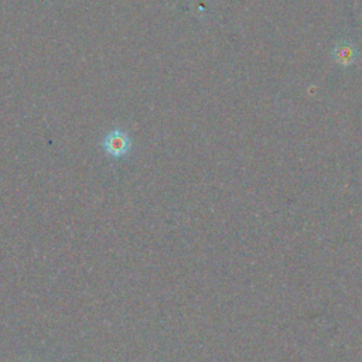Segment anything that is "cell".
<instances>
[{
	"mask_svg": "<svg viewBox=\"0 0 362 362\" xmlns=\"http://www.w3.org/2000/svg\"><path fill=\"white\" fill-rule=\"evenodd\" d=\"M103 146H105V150L107 154H110L113 157H122L129 151L130 140L124 132L113 130L105 137Z\"/></svg>",
	"mask_w": 362,
	"mask_h": 362,
	"instance_id": "cell-1",
	"label": "cell"
},
{
	"mask_svg": "<svg viewBox=\"0 0 362 362\" xmlns=\"http://www.w3.org/2000/svg\"><path fill=\"white\" fill-rule=\"evenodd\" d=\"M335 59L341 64H349L355 59V51L351 45H338L335 49Z\"/></svg>",
	"mask_w": 362,
	"mask_h": 362,
	"instance_id": "cell-2",
	"label": "cell"
}]
</instances>
